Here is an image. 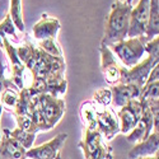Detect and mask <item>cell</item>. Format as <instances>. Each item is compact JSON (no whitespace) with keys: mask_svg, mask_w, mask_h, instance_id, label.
Returning a JSON list of instances; mask_svg holds the SVG:
<instances>
[{"mask_svg":"<svg viewBox=\"0 0 159 159\" xmlns=\"http://www.w3.org/2000/svg\"><path fill=\"white\" fill-rule=\"evenodd\" d=\"M135 159H159V157H158V154H155V155H150V157H139Z\"/></svg>","mask_w":159,"mask_h":159,"instance_id":"28","label":"cell"},{"mask_svg":"<svg viewBox=\"0 0 159 159\" xmlns=\"http://www.w3.org/2000/svg\"><path fill=\"white\" fill-rule=\"evenodd\" d=\"M145 43H147V39L144 36H141L126 38L124 41L110 45L108 47L115 57L121 61L124 68L129 69L143 60V56L145 55Z\"/></svg>","mask_w":159,"mask_h":159,"instance_id":"3","label":"cell"},{"mask_svg":"<svg viewBox=\"0 0 159 159\" xmlns=\"http://www.w3.org/2000/svg\"><path fill=\"white\" fill-rule=\"evenodd\" d=\"M145 52L148 56L159 60V37H154L145 43Z\"/></svg>","mask_w":159,"mask_h":159,"instance_id":"26","label":"cell"},{"mask_svg":"<svg viewBox=\"0 0 159 159\" xmlns=\"http://www.w3.org/2000/svg\"><path fill=\"white\" fill-rule=\"evenodd\" d=\"M118 2H125V0H118Z\"/></svg>","mask_w":159,"mask_h":159,"instance_id":"31","label":"cell"},{"mask_svg":"<svg viewBox=\"0 0 159 159\" xmlns=\"http://www.w3.org/2000/svg\"><path fill=\"white\" fill-rule=\"evenodd\" d=\"M125 2H126L127 4H131V3H132V0H125Z\"/></svg>","mask_w":159,"mask_h":159,"instance_id":"30","label":"cell"},{"mask_svg":"<svg viewBox=\"0 0 159 159\" xmlns=\"http://www.w3.org/2000/svg\"><path fill=\"white\" fill-rule=\"evenodd\" d=\"M141 88L131 83H117L111 88V103L121 108L131 99H138Z\"/></svg>","mask_w":159,"mask_h":159,"instance_id":"12","label":"cell"},{"mask_svg":"<svg viewBox=\"0 0 159 159\" xmlns=\"http://www.w3.org/2000/svg\"><path fill=\"white\" fill-rule=\"evenodd\" d=\"M19 89L11 83L10 79H5V83H4V88L2 92V96H0V103H2V107L5 111L9 112H14L16 110V106L18 103L19 99Z\"/></svg>","mask_w":159,"mask_h":159,"instance_id":"17","label":"cell"},{"mask_svg":"<svg viewBox=\"0 0 159 159\" xmlns=\"http://www.w3.org/2000/svg\"><path fill=\"white\" fill-rule=\"evenodd\" d=\"M131 8V4H127L126 2H118V0L111 5V11L106 22L104 34L101 45L110 46L127 38Z\"/></svg>","mask_w":159,"mask_h":159,"instance_id":"1","label":"cell"},{"mask_svg":"<svg viewBox=\"0 0 159 159\" xmlns=\"http://www.w3.org/2000/svg\"><path fill=\"white\" fill-rule=\"evenodd\" d=\"M93 101L96 102V104L101 106V107H107L111 103V89H107V88L98 89L93 96Z\"/></svg>","mask_w":159,"mask_h":159,"instance_id":"25","label":"cell"},{"mask_svg":"<svg viewBox=\"0 0 159 159\" xmlns=\"http://www.w3.org/2000/svg\"><path fill=\"white\" fill-rule=\"evenodd\" d=\"M9 16L14 23V27L19 32H24V19L22 11V0H10Z\"/></svg>","mask_w":159,"mask_h":159,"instance_id":"20","label":"cell"},{"mask_svg":"<svg viewBox=\"0 0 159 159\" xmlns=\"http://www.w3.org/2000/svg\"><path fill=\"white\" fill-rule=\"evenodd\" d=\"M55 159H61V155H60V153L56 155V158H55Z\"/></svg>","mask_w":159,"mask_h":159,"instance_id":"29","label":"cell"},{"mask_svg":"<svg viewBox=\"0 0 159 159\" xmlns=\"http://www.w3.org/2000/svg\"><path fill=\"white\" fill-rule=\"evenodd\" d=\"M149 4L150 0H139L136 7L131 8L127 38L141 37L145 34L149 17Z\"/></svg>","mask_w":159,"mask_h":159,"instance_id":"6","label":"cell"},{"mask_svg":"<svg viewBox=\"0 0 159 159\" xmlns=\"http://www.w3.org/2000/svg\"><path fill=\"white\" fill-rule=\"evenodd\" d=\"M8 134L9 136H11L14 140H17L22 147L28 150L31 148H33V143L36 140V132H30V131H24V130H20V129H14V130H8Z\"/></svg>","mask_w":159,"mask_h":159,"instance_id":"19","label":"cell"},{"mask_svg":"<svg viewBox=\"0 0 159 159\" xmlns=\"http://www.w3.org/2000/svg\"><path fill=\"white\" fill-rule=\"evenodd\" d=\"M96 126L106 141H111L120 132V122L117 116L110 108H96Z\"/></svg>","mask_w":159,"mask_h":159,"instance_id":"11","label":"cell"},{"mask_svg":"<svg viewBox=\"0 0 159 159\" xmlns=\"http://www.w3.org/2000/svg\"><path fill=\"white\" fill-rule=\"evenodd\" d=\"M158 64H159V60L147 56L140 62H138L135 66H132V68H129V69L122 68L120 83H131V84H135L143 88V85L145 84V82H147V79L149 76V73Z\"/></svg>","mask_w":159,"mask_h":159,"instance_id":"5","label":"cell"},{"mask_svg":"<svg viewBox=\"0 0 159 159\" xmlns=\"http://www.w3.org/2000/svg\"><path fill=\"white\" fill-rule=\"evenodd\" d=\"M16 27L14 23H13L10 16L8 14L2 22H0V48H3V38L9 34L11 37H17V32H16Z\"/></svg>","mask_w":159,"mask_h":159,"instance_id":"23","label":"cell"},{"mask_svg":"<svg viewBox=\"0 0 159 159\" xmlns=\"http://www.w3.org/2000/svg\"><path fill=\"white\" fill-rule=\"evenodd\" d=\"M37 47L43 52L56 57H64L60 46L56 43V39H43V41H37Z\"/></svg>","mask_w":159,"mask_h":159,"instance_id":"22","label":"cell"},{"mask_svg":"<svg viewBox=\"0 0 159 159\" xmlns=\"http://www.w3.org/2000/svg\"><path fill=\"white\" fill-rule=\"evenodd\" d=\"M61 24L59 19L48 17L47 14H42L34 25H33V36L37 41H43V39H56V36L60 31Z\"/></svg>","mask_w":159,"mask_h":159,"instance_id":"13","label":"cell"},{"mask_svg":"<svg viewBox=\"0 0 159 159\" xmlns=\"http://www.w3.org/2000/svg\"><path fill=\"white\" fill-rule=\"evenodd\" d=\"M144 112V107L139 99H131L117 112V118L120 122V132L121 134H129L139 122L140 117Z\"/></svg>","mask_w":159,"mask_h":159,"instance_id":"7","label":"cell"},{"mask_svg":"<svg viewBox=\"0 0 159 159\" xmlns=\"http://www.w3.org/2000/svg\"><path fill=\"white\" fill-rule=\"evenodd\" d=\"M5 74H4V64L0 60V96H2V92L4 88V83H5ZM2 113H3V107L2 103H0V121H2ZM0 135H2V130H0Z\"/></svg>","mask_w":159,"mask_h":159,"instance_id":"27","label":"cell"},{"mask_svg":"<svg viewBox=\"0 0 159 159\" xmlns=\"http://www.w3.org/2000/svg\"><path fill=\"white\" fill-rule=\"evenodd\" d=\"M25 150L22 145L9 136L7 129L2 131L0 135V159H27Z\"/></svg>","mask_w":159,"mask_h":159,"instance_id":"15","label":"cell"},{"mask_svg":"<svg viewBox=\"0 0 159 159\" xmlns=\"http://www.w3.org/2000/svg\"><path fill=\"white\" fill-rule=\"evenodd\" d=\"M41 102V108L43 117L50 126V129H54L62 118L65 113V102L62 98L54 97L51 94H42L39 97Z\"/></svg>","mask_w":159,"mask_h":159,"instance_id":"10","label":"cell"},{"mask_svg":"<svg viewBox=\"0 0 159 159\" xmlns=\"http://www.w3.org/2000/svg\"><path fill=\"white\" fill-rule=\"evenodd\" d=\"M66 139H68V134L66 132L57 134L50 141L28 149L25 152V158L27 159H55L56 155L60 153L61 148L64 147Z\"/></svg>","mask_w":159,"mask_h":159,"instance_id":"9","label":"cell"},{"mask_svg":"<svg viewBox=\"0 0 159 159\" xmlns=\"http://www.w3.org/2000/svg\"><path fill=\"white\" fill-rule=\"evenodd\" d=\"M80 116L83 124L87 127H97L96 126V106L92 102H84L80 107Z\"/></svg>","mask_w":159,"mask_h":159,"instance_id":"21","label":"cell"},{"mask_svg":"<svg viewBox=\"0 0 159 159\" xmlns=\"http://www.w3.org/2000/svg\"><path fill=\"white\" fill-rule=\"evenodd\" d=\"M101 52V70L102 74L106 79V82L108 84H117L121 82V71L124 66L117 61L112 51L110 50L108 46L101 45L99 47Z\"/></svg>","mask_w":159,"mask_h":159,"instance_id":"8","label":"cell"},{"mask_svg":"<svg viewBox=\"0 0 159 159\" xmlns=\"http://www.w3.org/2000/svg\"><path fill=\"white\" fill-rule=\"evenodd\" d=\"M79 148L82 149L85 159H113L112 148L102 138L97 127H85Z\"/></svg>","mask_w":159,"mask_h":159,"instance_id":"4","label":"cell"},{"mask_svg":"<svg viewBox=\"0 0 159 159\" xmlns=\"http://www.w3.org/2000/svg\"><path fill=\"white\" fill-rule=\"evenodd\" d=\"M16 121H17V127L24 131H30V132H38V129L33 124L32 118L30 115H16Z\"/></svg>","mask_w":159,"mask_h":159,"instance_id":"24","label":"cell"},{"mask_svg":"<svg viewBox=\"0 0 159 159\" xmlns=\"http://www.w3.org/2000/svg\"><path fill=\"white\" fill-rule=\"evenodd\" d=\"M159 152V132L152 131V134L140 143L135 144V147L132 148L127 157L129 159H135L139 157H150L155 155Z\"/></svg>","mask_w":159,"mask_h":159,"instance_id":"16","label":"cell"},{"mask_svg":"<svg viewBox=\"0 0 159 159\" xmlns=\"http://www.w3.org/2000/svg\"><path fill=\"white\" fill-rule=\"evenodd\" d=\"M159 34V0H150L149 4V17L145 30V39L147 42Z\"/></svg>","mask_w":159,"mask_h":159,"instance_id":"18","label":"cell"},{"mask_svg":"<svg viewBox=\"0 0 159 159\" xmlns=\"http://www.w3.org/2000/svg\"><path fill=\"white\" fill-rule=\"evenodd\" d=\"M154 117L155 116L148 108H144V112L140 117L139 122L135 125V127L132 129L129 134H126V140L132 144H138V143L147 139L153 131Z\"/></svg>","mask_w":159,"mask_h":159,"instance_id":"14","label":"cell"},{"mask_svg":"<svg viewBox=\"0 0 159 159\" xmlns=\"http://www.w3.org/2000/svg\"><path fill=\"white\" fill-rule=\"evenodd\" d=\"M24 66L31 71L32 76L34 78L46 79L55 74L65 73L64 57H56V56L48 55L42 50H39L37 46L33 47L32 55Z\"/></svg>","mask_w":159,"mask_h":159,"instance_id":"2","label":"cell"}]
</instances>
